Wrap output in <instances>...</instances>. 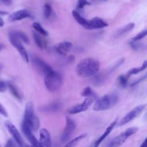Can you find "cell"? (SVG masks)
Returning <instances> with one entry per match:
<instances>
[{"label": "cell", "instance_id": "obj_1", "mask_svg": "<svg viewBox=\"0 0 147 147\" xmlns=\"http://www.w3.org/2000/svg\"><path fill=\"white\" fill-rule=\"evenodd\" d=\"M99 68L100 63L98 60L87 57L79 61L76 67V72L79 76L87 78L96 74Z\"/></svg>", "mask_w": 147, "mask_h": 147}, {"label": "cell", "instance_id": "obj_2", "mask_svg": "<svg viewBox=\"0 0 147 147\" xmlns=\"http://www.w3.org/2000/svg\"><path fill=\"white\" fill-rule=\"evenodd\" d=\"M62 75L58 72L52 71L45 75L44 84L47 89L51 92L59 90L63 86Z\"/></svg>", "mask_w": 147, "mask_h": 147}, {"label": "cell", "instance_id": "obj_3", "mask_svg": "<svg viewBox=\"0 0 147 147\" xmlns=\"http://www.w3.org/2000/svg\"><path fill=\"white\" fill-rule=\"evenodd\" d=\"M118 96L116 93L107 94L96 100L92 109L95 111H104L114 107L118 102Z\"/></svg>", "mask_w": 147, "mask_h": 147}, {"label": "cell", "instance_id": "obj_4", "mask_svg": "<svg viewBox=\"0 0 147 147\" xmlns=\"http://www.w3.org/2000/svg\"><path fill=\"white\" fill-rule=\"evenodd\" d=\"M23 121L30 127L33 132L36 131L40 127V120L38 117L35 115L33 104L32 102H29L26 104Z\"/></svg>", "mask_w": 147, "mask_h": 147}, {"label": "cell", "instance_id": "obj_5", "mask_svg": "<svg viewBox=\"0 0 147 147\" xmlns=\"http://www.w3.org/2000/svg\"><path fill=\"white\" fill-rule=\"evenodd\" d=\"M9 40L11 44L14 48H16V49L20 53L23 60L25 61L28 63L29 61V59L28 52L25 47H24V45H22L21 41V40L17 36H16V34L13 33V31H10L9 33Z\"/></svg>", "mask_w": 147, "mask_h": 147}, {"label": "cell", "instance_id": "obj_6", "mask_svg": "<svg viewBox=\"0 0 147 147\" xmlns=\"http://www.w3.org/2000/svg\"><path fill=\"white\" fill-rule=\"evenodd\" d=\"M138 130L137 127H131L122 132L121 134L114 138L108 145L109 146H118L122 145L131 136L135 134Z\"/></svg>", "mask_w": 147, "mask_h": 147}, {"label": "cell", "instance_id": "obj_7", "mask_svg": "<svg viewBox=\"0 0 147 147\" xmlns=\"http://www.w3.org/2000/svg\"><path fill=\"white\" fill-rule=\"evenodd\" d=\"M66 124L61 136V141L62 142H67L72 136L76 126L75 121L70 117H66Z\"/></svg>", "mask_w": 147, "mask_h": 147}, {"label": "cell", "instance_id": "obj_8", "mask_svg": "<svg viewBox=\"0 0 147 147\" xmlns=\"http://www.w3.org/2000/svg\"><path fill=\"white\" fill-rule=\"evenodd\" d=\"M146 105V104L140 105L136 107L135 108H134L120 120V121L118 123V126H121L124 125L125 124L129 122L134 118L137 117L143 111V110L145 108Z\"/></svg>", "mask_w": 147, "mask_h": 147}, {"label": "cell", "instance_id": "obj_9", "mask_svg": "<svg viewBox=\"0 0 147 147\" xmlns=\"http://www.w3.org/2000/svg\"><path fill=\"white\" fill-rule=\"evenodd\" d=\"M32 62L37 71L44 76L53 71L52 68L49 64L37 56H33L32 57Z\"/></svg>", "mask_w": 147, "mask_h": 147}, {"label": "cell", "instance_id": "obj_10", "mask_svg": "<svg viewBox=\"0 0 147 147\" xmlns=\"http://www.w3.org/2000/svg\"><path fill=\"white\" fill-rule=\"evenodd\" d=\"M5 125L9 131V132L11 135L12 137L16 141L17 144L19 146H22L24 145V142L23 138H22L21 134H20L18 130L16 128V127L13 125V123L9 120H7L5 122Z\"/></svg>", "mask_w": 147, "mask_h": 147}, {"label": "cell", "instance_id": "obj_11", "mask_svg": "<svg viewBox=\"0 0 147 147\" xmlns=\"http://www.w3.org/2000/svg\"><path fill=\"white\" fill-rule=\"evenodd\" d=\"M93 103V98L91 97H87L83 101V102L75 105L68 110L69 114H74L79 113L87 110Z\"/></svg>", "mask_w": 147, "mask_h": 147}, {"label": "cell", "instance_id": "obj_12", "mask_svg": "<svg viewBox=\"0 0 147 147\" xmlns=\"http://www.w3.org/2000/svg\"><path fill=\"white\" fill-rule=\"evenodd\" d=\"M21 130L25 137L27 138V140L30 142V143L32 145L35 146H40L39 141L37 140V138L33 134L32 130L24 121H22L21 123Z\"/></svg>", "mask_w": 147, "mask_h": 147}, {"label": "cell", "instance_id": "obj_13", "mask_svg": "<svg viewBox=\"0 0 147 147\" xmlns=\"http://www.w3.org/2000/svg\"><path fill=\"white\" fill-rule=\"evenodd\" d=\"M108 26V24L103 19L96 17L91 20H88V25L87 29H97L103 28Z\"/></svg>", "mask_w": 147, "mask_h": 147}, {"label": "cell", "instance_id": "obj_14", "mask_svg": "<svg viewBox=\"0 0 147 147\" xmlns=\"http://www.w3.org/2000/svg\"><path fill=\"white\" fill-rule=\"evenodd\" d=\"M31 17V14L28 10L21 9L11 13L8 17V20L10 22H13Z\"/></svg>", "mask_w": 147, "mask_h": 147}, {"label": "cell", "instance_id": "obj_15", "mask_svg": "<svg viewBox=\"0 0 147 147\" xmlns=\"http://www.w3.org/2000/svg\"><path fill=\"white\" fill-rule=\"evenodd\" d=\"M72 48V44L69 41H63L55 45V51L59 55L62 56L67 55Z\"/></svg>", "mask_w": 147, "mask_h": 147}, {"label": "cell", "instance_id": "obj_16", "mask_svg": "<svg viewBox=\"0 0 147 147\" xmlns=\"http://www.w3.org/2000/svg\"><path fill=\"white\" fill-rule=\"evenodd\" d=\"M40 146H51L52 141L51 135L49 131L44 128H42L40 131L39 138Z\"/></svg>", "mask_w": 147, "mask_h": 147}, {"label": "cell", "instance_id": "obj_17", "mask_svg": "<svg viewBox=\"0 0 147 147\" xmlns=\"http://www.w3.org/2000/svg\"><path fill=\"white\" fill-rule=\"evenodd\" d=\"M33 36L34 40V42L36 45L41 48V49H45L48 47V42L44 38L43 35L40 34L37 32H33Z\"/></svg>", "mask_w": 147, "mask_h": 147}, {"label": "cell", "instance_id": "obj_18", "mask_svg": "<svg viewBox=\"0 0 147 147\" xmlns=\"http://www.w3.org/2000/svg\"><path fill=\"white\" fill-rule=\"evenodd\" d=\"M117 119H116L114 121H113L105 130V131H104V133L102 134V135L94 142V146L96 147L98 146L99 145V144L105 139V138L111 133V131L113 130V129H114V126H115V125L117 124Z\"/></svg>", "mask_w": 147, "mask_h": 147}, {"label": "cell", "instance_id": "obj_19", "mask_svg": "<svg viewBox=\"0 0 147 147\" xmlns=\"http://www.w3.org/2000/svg\"><path fill=\"white\" fill-rule=\"evenodd\" d=\"M72 14L73 17L75 18V20L76 21V22L80 24L81 26L84 27V28H87V24H88V20L84 18L83 16H82L80 13L76 11V10H72Z\"/></svg>", "mask_w": 147, "mask_h": 147}, {"label": "cell", "instance_id": "obj_20", "mask_svg": "<svg viewBox=\"0 0 147 147\" xmlns=\"http://www.w3.org/2000/svg\"><path fill=\"white\" fill-rule=\"evenodd\" d=\"M134 26H135L133 22H131V23H129V24L126 25L125 26L119 28L115 32V37H118L122 36L124 34L129 32V31L131 30L134 28Z\"/></svg>", "mask_w": 147, "mask_h": 147}, {"label": "cell", "instance_id": "obj_21", "mask_svg": "<svg viewBox=\"0 0 147 147\" xmlns=\"http://www.w3.org/2000/svg\"><path fill=\"white\" fill-rule=\"evenodd\" d=\"M61 103L58 102H53L47 106H45L42 108V110L44 111L48 112H56L58 111L61 109Z\"/></svg>", "mask_w": 147, "mask_h": 147}, {"label": "cell", "instance_id": "obj_22", "mask_svg": "<svg viewBox=\"0 0 147 147\" xmlns=\"http://www.w3.org/2000/svg\"><path fill=\"white\" fill-rule=\"evenodd\" d=\"M147 68V60H145L142 64L141 65V67H135V68H133L131 69H130L128 72H127V75L129 76L130 75H136L138 73H139L140 72L145 69Z\"/></svg>", "mask_w": 147, "mask_h": 147}, {"label": "cell", "instance_id": "obj_23", "mask_svg": "<svg viewBox=\"0 0 147 147\" xmlns=\"http://www.w3.org/2000/svg\"><path fill=\"white\" fill-rule=\"evenodd\" d=\"M87 136V134L86 133H82L80 135H79V136L70 140L69 142H67V144L65 146H74L76 145L82 140L84 139Z\"/></svg>", "mask_w": 147, "mask_h": 147}, {"label": "cell", "instance_id": "obj_24", "mask_svg": "<svg viewBox=\"0 0 147 147\" xmlns=\"http://www.w3.org/2000/svg\"><path fill=\"white\" fill-rule=\"evenodd\" d=\"M8 88H9V90H10L11 94L13 95V96L14 97H15L17 100L21 101V99H22V96H21L20 92L18 91V89L17 88V87L12 83H8Z\"/></svg>", "mask_w": 147, "mask_h": 147}, {"label": "cell", "instance_id": "obj_25", "mask_svg": "<svg viewBox=\"0 0 147 147\" xmlns=\"http://www.w3.org/2000/svg\"><path fill=\"white\" fill-rule=\"evenodd\" d=\"M13 32L16 34V36H17L22 41L26 44H29L30 40L25 33L20 30H13Z\"/></svg>", "mask_w": 147, "mask_h": 147}, {"label": "cell", "instance_id": "obj_26", "mask_svg": "<svg viewBox=\"0 0 147 147\" xmlns=\"http://www.w3.org/2000/svg\"><path fill=\"white\" fill-rule=\"evenodd\" d=\"M33 28H34V29L38 33H39L40 34L43 35L45 37H47L48 36V32L45 30L43 27L38 22H34L32 25Z\"/></svg>", "mask_w": 147, "mask_h": 147}, {"label": "cell", "instance_id": "obj_27", "mask_svg": "<svg viewBox=\"0 0 147 147\" xmlns=\"http://www.w3.org/2000/svg\"><path fill=\"white\" fill-rule=\"evenodd\" d=\"M81 95L82 96H85V97H91V98L96 97L95 94L92 91V90L90 87H86L82 92Z\"/></svg>", "mask_w": 147, "mask_h": 147}, {"label": "cell", "instance_id": "obj_28", "mask_svg": "<svg viewBox=\"0 0 147 147\" xmlns=\"http://www.w3.org/2000/svg\"><path fill=\"white\" fill-rule=\"evenodd\" d=\"M128 76L129 75L127 74V76L124 75H121L118 76V82L119 84L121 87H125L127 86V82H128Z\"/></svg>", "mask_w": 147, "mask_h": 147}, {"label": "cell", "instance_id": "obj_29", "mask_svg": "<svg viewBox=\"0 0 147 147\" xmlns=\"http://www.w3.org/2000/svg\"><path fill=\"white\" fill-rule=\"evenodd\" d=\"M52 13V7L49 3H45L44 7V15L45 18H48L50 17Z\"/></svg>", "mask_w": 147, "mask_h": 147}, {"label": "cell", "instance_id": "obj_30", "mask_svg": "<svg viewBox=\"0 0 147 147\" xmlns=\"http://www.w3.org/2000/svg\"><path fill=\"white\" fill-rule=\"evenodd\" d=\"M146 36H147V29H145L144 30L141 31L139 33H138L136 36H135L134 37L131 38V40L134 41H137L140 40L141 39L145 37Z\"/></svg>", "mask_w": 147, "mask_h": 147}, {"label": "cell", "instance_id": "obj_31", "mask_svg": "<svg viewBox=\"0 0 147 147\" xmlns=\"http://www.w3.org/2000/svg\"><path fill=\"white\" fill-rule=\"evenodd\" d=\"M91 3L87 0H78L76 4V8L78 10L83 9L86 5H90Z\"/></svg>", "mask_w": 147, "mask_h": 147}, {"label": "cell", "instance_id": "obj_32", "mask_svg": "<svg viewBox=\"0 0 147 147\" xmlns=\"http://www.w3.org/2000/svg\"><path fill=\"white\" fill-rule=\"evenodd\" d=\"M124 62V59H119L113 66H112V67L109 69V73H111L112 72H113L114 71H115V69H117L119 67H120L123 63Z\"/></svg>", "mask_w": 147, "mask_h": 147}, {"label": "cell", "instance_id": "obj_33", "mask_svg": "<svg viewBox=\"0 0 147 147\" xmlns=\"http://www.w3.org/2000/svg\"><path fill=\"white\" fill-rule=\"evenodd\" d=\"M130 45L134 50H139L141 48L144 47V45H142L141 44L139 43H136V41L133 40L131 42H130Z\"/></svg>", "mask_w": 147, "mask_h": 147}, {"label": "cell", "instance_id": "obj_34", "mask_svg": "<svg viewBox=\"0 0 147 147\" xmlns=\"http://www.w3.org/2000/svg\"><path fill=\"white\" fill-rule=\"evenodd\" d=\"M17 143L16 142V141L14 140V139L13 138H10L8 140V141H7L5 146L6 147H9V146H16L17 145Z\"/></svg>", "mask_w": 147, "mask_h": 147}, {"label": "cell", "instance_id": "obj_35", "mask_svg": "<svg viewBox=\"0 0 147 147\" xmlns=\"http://www.w3.org/2000/svg\"><path fill=\"white\" fill-rule=\"evenodd\" d=\"M8 87V83H6V82L3 80L1 81V85H0V91L1 92H3V91H6L7 88Z\"/></svg>", "mask_w": 147, "mask_h": 147}, {"label": "cell", "instance_id": "obj_36", "mask_svg": "<svg viewBox=\"0 0 147 147\" xmlns=\"http://www.w3.org/2000/svg\"><path fill=\"white\" fill-rule=\"evenodd\" d=\"M0 112H1V115H2L3 117H7V113L6 110H5V109L3 107V105L2 104H1Z\"/></svg>", "mask_w": 147, "mask_h": 147}, {"label": "cell", "instance_id": "obj_37", "mask_svg": "<svg viewBox=\"0 0 147 147\" xmlns=\"http://www.w3.org/2000/svg\"><path fill=\"white\" fill-rule=\"evenodd\" d=\"M3 3L7 5H10L11 3V0H1Z\"/></svg>", "mask_w": 147, "mask_h": 147}, {"label": "cell", "instance_id": "obj_38", "mask_svg": "<svg viewBox=\"0 0 147 147\" xmlns=\"http://www.w3.org/2000/svg\"><path fill=\"white\" fill-rule=\"evenodd\" d=\"M141 146H142V147H147V137H146V139L144 141V142H142V144L141 145Z\"/></svg>", "mask_w": 147, "mask_h": 147}, {"label": "cell", "instance_id": "obj_39", "mask_svg": "<svg viewBox=\"0 0 147 147\" xmlns=\"http://www.w3.org/2000/svg\"><path fill=\"white\" fill-rule=\"evenodd\" d=\"M4 24H5V23H4V22H3V20L2 18L1 17V18H0V26H1V27H2V26L4 25Z\"/></svg>", "mask_w": 147, "mask_h": 147}, {"label": "cell", "instance_id": "obj_40", "mask_svg": "<svg viewBox=\"0 0 147 147\" xmlns=\"http://www.w3.org/2000/svg\"><path fill=\"white\" fill-rule=\"evenodd\" d=\"M8 14V13L6 11H1V16H2L3 15H7Z\"/></svg>", "mask_w": 147, "mask_h": 147}, {"label": "cell", "instance_id": "obj_41", "mask_svg": "<svg viewBox=\"0 0 147 147\" xmlns=\"http://www.w3.org/2000/svg\"><path fill=\"white\" fill-rule=\"evenodd\" d=\"M145 118L147 119V113H146V115H145Z\"/></svg>", "mask_w": 147, "mask_h": 147}]
</instances>
